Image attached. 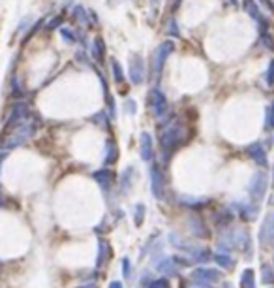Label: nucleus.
I'll return each mask as SVG.
<instances>
[{"label": "nucleus", "instance_id": "obj_29", "mask_svg": "<svg viewBox=\"0 0 274 288\" xmlns=\"http://www.w3.org/2000/svg\"><path fill=\"white\" fill-rule=\"evenodd\" d=\"M113 72H115L116 81H118V83H122V81H124V73H122V68H120V64H118L116 60H113Z\"/></svg>", "mask_w": 274, "mask_h": 288}, {"label": "nucleus", "instance_id": "obj_37", "mask_svg": "<svg viewBox=\"0 0 274 288\" xmlns=\"http://www.w3.org/2000/svg\"><path fill=\"white\" fill-rule=\"evenodd\" d=\"M81 288H98V287H96V285H94V283H87V285H85V287H81Z\"/></svg>", "mask_w": 274, "mask_h": 288}, {"label": "nucleus", "instance_id": "obj_32", "mask_svg": "<svg viewBox=\"0 0 274 288\" xmlns=\"http://www.w3.org/2000/svg\"><path fill=\"white\" fill-rule=\"evenodd\" d=\"M150 283H152V277H150L148 273H145L143 277H141V285H143V287L146 288L148 285H150Z\"/></svg>", "mask_w": 274, "mask_h": 288}, {"label": "nucleus", "instance_id": "obj_24", "mask_svg": "<svg viewBox=\"0 0 274 288\" xmlns=\"http://www.w3.org/2000/svg\"><path fill=\"white\" fill-rule=\"evenodd\" d=\"M133 222H135V226L139 228V226H143L145 222V215H146V207H145L143 203H137L135 207H133Z\"/></svg>", "mask_w": 274, "mask_h": 288}, {"label": "nucleus", "instance_id": "obj_3", "mask_svg": "<svg viewBox=\"0 0 274 288\" xmlns=\"http://www.w3.org/2000/svg\"><path fill=\"white\" fill-rule=\"evenodd\" d=\"M267 188H269V177H267V173L259 172L250 179V183H248V194H250V198L254 202H261L265 198V194H267Z\"/></svg>", "mask_w": 274, "mask_h": 288}, {"label": "nucleus", "instance_id": "obj_7", "mask_svg": "<svg viewBox=\"0 0 274 288\" xmlns=\"http://www.w3.org/2000/svg\"><path fill=\"white\" fill-rule=\"evenodd\" d=\"M259 243L263 247L274 245V213H269V215L265 216L263 224H261Z\"/></svg>", "mask_w": 274, "mask_h": 288}, {"label": "nucleus", "instance_id": "obj_2", "mask_svg": "<svg viewBox=\"0 0 274 288\" xmlns=\"http://www.w3.org/2000/svg\"><path fill=\"white\" fill-rule=\"evenodd\" d=\"M34 132H36V126H34L32 123H29V121L15 125L14 132H8L10 136H8V140L4 142V149L10 151V149H14V147H19L21 144L29 142L30 138L34 136Z\"/></svg>", "mask_w": 274, "mask_h": 288}, {"label": "nucleus", "instance_id": "obj_30", "mask_svg": "<svg viewBox=\"0 0 274 288\" xmlns=\"http://www.w3.org/2000/svg\"><path fill=\"white\" fill-rule=\"evenodd\" d=\"M131 266H130V260L128 258H122V273H124V277L128 279L131 275V270H130Z\"/></svg>", "mask_w": 274, "mask_h": 288}, {"label": "nucleus", "instance_id": "obj_18", "mask_svg": "<svg viewBox=\"0 0 274 288\" xmlns=\"http://www.w3.org/2000/svg\"><path fill=\"white\" fill-rule=\"evenodd\" d=\"M188 226H190V230H192V234L195 235V237H207L209 235V228L205 226V222L203 220H199V218H190L188 220Z\"/></svg>", "mask_w": 274, "mask_h": 288}, {"label": "nucleus", "instance_id": "obj_34", "mask_svg": "<svg viewBox=\"0 0 274 288\" xmlns=\"http://www.w3.org/2000/svg\"><path fill=\"white\" fill-rule=\"evenodd\" d=\"M109 288H124V285H122V281H111Z\"/></svg>", "mask_w": 274, "mask_h": 288}, {"label": "nucleus", "instance_id": "obj_26", "mask_svg": "<svg viewBox=\"0 0 274 288\" xmlns=\"http://www.w3.org/2000/svg\"><path fill=\"white\" fill-rule=\"evenodd\" d=\"M103 53H105L103 42H101V40H96V42H94V49H92V55H94L96 60H101V58H103Z\"/></svg>", "mask_w": 274, "mask_h": 288}, {"label": "nucleus", "instance_id": "obj_4", "mask_svg": "<svg viewBox=\"0 0 274 288\" xmlns=\"http://www.w3.org/2000/svg\"><path fill=\"white\" fill-rule=\"evenodd\" d=\"M148 106H150V111L154 113L156 119H161L167 111V98L165 94L160 90V89H152L148 92Z\"/></svg>", "mask_w": 274, "mask_h": 288}, {"label": "nucleus", "instance_id": "obj_17", "mask_svg": "<svg viewBox=\"0 0 274 288\" xmlns=\"http://www.w3.org/2000/svg\"><path fill=\"white\" fill-rule=\"evenodd\" d=\"M180 203L188 209H203L205 205H209V198H192V196H180Z\"/></svg>", "mask_w": 274, "mask_h": 288}, {"label": "nucleus", "instance_id": "obj_5", "mask_svg": "<svg viewBox=\"0 0 274 288\" xmlns=\"http://www.w3.org/2000/svg\"><path fill=\"white\" fill-rule=\"evenodd\" d=\"M150 188L156 200H161L165 194V181H163V173L160 170L158 164H150Z\"/></svg>", "mask_w": 274, "mask_h": 288}, {"label": "nucleus", "instance_id": "obj_16", "mask_svg": "<svg viewBox=\"0 0 274 288\" xmlns=\"http://www.w3.org/2000/svg\"><path fill=\"white\" fill-rule=\"evenodd\" d=\"M118 160V147L115 145L113 140H107L105 144V155H103V164L105 166H111Z\"/></svg>", "mask_w": 274, "mask_h": 288}, {"label": "nucleus", "instance_id": "obj_20", "mask_svg": "<svg viewBox=\"0 0 274 288\" xmlns=\"http://www.w3.org/2000/svg\"><path fill=\"white\" fill-rule=\"evenodd\" d=\"M131 172H133V168H126L122 175L118 177V190H120V194L124 196L128 190H130L131 183H133V177H131Z\"/></svg>", "mask_w": 274, "mask_h": 288}, {"label": "nucleus", "instance_id": "obj_25", "mask_svg": "<svg viewBox=\"0 0 274 288\" xmlns=\"http://www.w3.org/2000/svg\"><path fill=\"white\" fill-rule=\"evenodd\" d=\"M261 283H263V285H274L273 266H269V264H263V266H261Z\"/></svg>", "mask_w": 274, "mask_h": 288}, {"label": "nucleus", "instance_id": "obj_21", "mask_svg": "<svg viewBox=\"0 0 274 288\" xmlns=\"http://www.w3.org/2000/svg\"><path fill=\"white\" fill-rule=\"evenodd\" d=\"M212 260L216 262L220 268H224V270H233L235 268V260H233V256H231L229 252H216L212 256Z\"/></svg>", "mask_w": 274, "mask_h": 288}, {"label": "nucleus", "instance_id": "obj_38", "mask_svg": "<svg viewBox=\"0 0 274 288\" xmlns=\"http://www.w3.org/2000/svg\"><path fill=\"white\" fill-rule=\"evenodd\" d=\"M222 288H233V287H231L229 283H224V285H222Z\"/></svg>", "mask_w": 274, "mask_h": 288}, {"label": "nucleus", "instance_id": "obj_22", "mask_svg": "<svg viewBox=\"0 0 274 288\" xmlns=\"http://www.w3.org/2000/svg\"><path fill=\"white\" fill-rule=\"evenodd\" d=\"M214 220H216L218 226H227V224H231V220H233V209L231 207L220 209L216 215H214Z\"/></svg>", "mask_w": 274, "mask_h": 288}, {"label": "nucleus", "instance_id": "obj_1", "mask_svg": "<svg viewBox=\"0 0 274 288\" xmlns=\"http://www.w3.org/2000/svg\"><path fill=\"white\" fill-rule=\"evenodd\" d=\"M186 140V126L178 121L167 123L165 128L160 134V144H161V160L163 164H167L169 159L173 157V153L184 144Z\"/></svg>", "mask_w": 274, "mask_h": 288}, {"label": "nucleus", "instance_id": "obj_8", "mask_svg": "<svg viewBox=\"0 0 274 288\" xmlns=\"http://www.w3.org/2000/svg\"><path fill=\"white\" fill-rule=\"evenodd\" d=\"M192 279H195V281H203V283H207V285H212V283H218V281H222V271H218L214 268H197V270H193L192 273H190Z\"/></svg>", "mask_w": 274, "mask_h": 288}, {"label": "nucleus", "instance_id": "obj_35", "mask_svg": "<svg viewBox=\"0 0 274 288\" xmlns=\"http://www.w3.org/2000/svg\"><path fill=\"white\" fill-rule=\"evenodd\" d=\"M274 83V64H271V70H269V85Z\"/></svg>", "mask_w": 274, "mask_h": 288}, {"label": "nucleus", "instance_id": "obj_6", "mask_svg": "<svg viewBox=\"0 0 274 288\" xmlns=\"http://www.w3.org/2000/svg\"><path fill=\"white\" fill-rule=\"evenodd\" d=\"M173 42H163L161 45H158V49L154 51V57H152V66H154V75L161 73V68L165 64V60L169 57V53L173 51Z\"/></svg>", "mask_w": 274, "mask_h": 288}, {"label": "nucleus", "instance_id": "obj_11", "mask_svg": "<svg viewBox=\"0 0 274 288\" xmlns=\"http://www.w3.org/2000/svg\"><path fill=\"white\" fill-rule=\"evenodd\" d=\"M182 252H188L193 262H209V260H212L214 254H210V251L209 249H205V247H192V245H186L182 249Z\"/></svg>", "mask_w": 274, "mask_h": 288}, {"label": "nucleus", "instance_id": "obj_28", "mask_svg": "<svg viewBox=\"0 0 274 288\" xmlns=\"http://www.w3.org/2000/svg\"><path fill=\"white\" fill-rule=\"evenodd\" d=\"M146 288H169V279H167V277L156 279V281H152Z\"/></svg>", "mask_w": 274, "mask_h": 288}, {"label": "nucleus", "instance_id": "obj_39", "mask_svg": "<svg viewBox=\"0 0 274 288\" xmlns=\"http://www.w3.org/2000/svg\"><path fill=\"white\" fill-rule=\"evenodd\" d=\"M0 266H2V262H0Z\"/></svg>", "mask_w": 274, "mask_h": 288}, {"label": "nucleus", "instance_id": "obj_15", "mask_svg": "<svg viewBox=\"0 0 274 288\" xmlns=\"http://www.w3.org/2000/svg\"><path fill=\"white\" fill-rule=\"evenodd\" d=\"M109 258H111V247H109V243H107L105 239H100V243H98V260H96V268L101 270V266H105Z\"/></svg>", "mask_w": 274, "mask_h": 288}, {"label": "nucleus", "instance_id": "obj_10", "mask_svg": "<svg viewBox=\"0 0 274 288\" xmlns=\"http://www.w3.org/2000/svg\"><path fill=\"white\" fill-rule=\"evenodd\" d=\"M130 79L135 85H141L145 79V62L139 55H133L130 60Z\"/></svg>", "mask_w": 274, "mask_h": 288}, {"label": "nucleus", "instance_id": "obj_19", "mask_svg": "<svg viewBox=\"0 0 274 288\" xmlns=\"http://www.w3.org/2000/svg\"><path fill=\"white\" fill-rule=\"evenodd\" d=\"M235 211H239V215L242 216L244 220H252L258 215V207L256 205H246V203H235L233 205Z\"/></svg>", "mask_w": 274, "mask_h": 288}, {"label": "nucleus", "instance_id": "obj_33", "mask_svg": "<svg viewBox=\"0 0 274 288\" xmlns=\"http://www.w3.org/2000/svg\"><path fill=\"white\" fill-rule=\"evenodd\" d=\"M62 36L68 40V42H73L75 40V34H72V32H68L66 29H62Z\"/></svg>", "mask_w": 274, "mask_h": 288}, {"label": "nucleus", "instance_id": "obj_13", "mask_svg": "<svg viewBox=\"0 0 274 288\" xmlns=\"http://www.w3.org/2000/svg\"><path fill=\"white\" fill-rule=\"evenodd\" d=\"M248 153H250V157L256 160L259 166H263V168H267V166H269L267 153H265V149H263V145H261V144L250 145V147H248Z\"/></svg>", "mask_w": 274, "mask_h": 288}, {"label": "nucleus", "instance_id": "obj_14", "mask_svg": "<svg viewBox=\"0 0 274 288\" xmlns=\"http://www.w3.org/2000/svg\"><path fill=\"white\" fill-rule=\"evenodd\" d=\"M156 270L160 273H163L165 277H171V275L177 273V266L171 256H161V258L156 262Z\"/></svg>", "mask_w": 274, "mask_h": 288}, {"label": "nucleus", "instance_id": "obj_23", "mask_svg": "<svg viewBox=\"0 0 274 288\" xmlns=\"http://www.w3.org/2000/svg\"><path fill=\"white\" fill-rule=\"evenodd\" d=\"M241 288H256V273L254 270H244L241 275Z\"/></svg>", "mask_w": 274, "mask_h": 288}, {"label": "nucleus", "instance_id": "obj_36", "mask_svg": "<svg viewBox=\"0 0 274 288\" xmlns=\"http://www.w3.org/2000/svg\"><path fill=\"white\" fill-rule=\"evenodd\" d=\"M6 157H8V151H2V153H0V168H2V162H4Z\"/></svg>", "mask_w": 274, "mask_h": 288}, {"label": "nucleus", "instance_id": "obj_31", "mask_svg": "<svg viewBox=\"0 0 274 288\" xmlns=\"http://www.w3.org/2000/svg\"><path fill=\"white\" fill-rule=\"evenodd\" d=\"M135 109H137L135 102H133V100H128V102H126V111H128V113H135Z\"/></svg>", "mask_w": 274, "mask_h": 288}, {"label": "nucleus", "instance_id": "obj_27", "mask_svg": "<svg viewBox=\"0 0 274 288\" xmlns=\"http://www.w3.org/2000/svg\"><path fill=\"white\" fill-rule=\"evenodd\" d=\"M265 128L267 130L274 128V104H271L269 109H267V123H265Z\"/></svg>", "mask_w": 274, "mask_h": 288}, {"label": "nucleus", "instance_id": "obj_9", "mask_svg": "<svg viewBox=\"0 0 274 288\" xmlns=\"http://www.w3.org/2000/svg\"><path fill=\"white\" fill-rule=\"evenodd\" d=\"M92 179L100 185V188L103 190L105 196L111 194V188H113V183H115V173L111 170H98V172L92 173Z\"/></svg>", "mask_w": 274, "mask_h": 288}, {"label": "nucleus", "instance_id": "obj_12", "mask_svg": "<svg viewBox=\"0 0 274 288\" xmlns=\"http://www.w3.org/2000/svg\"><path fill=\"white\" fill-rule=\"evenodd\" d=\"M139 142H141V159H143L145 162H152V159H154L152 136H150L148 132H143L141 138H139Z\"/></svg>", "mask_w": 274, "mask_h": 288}]
</instances>
